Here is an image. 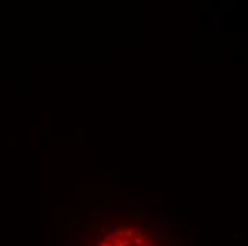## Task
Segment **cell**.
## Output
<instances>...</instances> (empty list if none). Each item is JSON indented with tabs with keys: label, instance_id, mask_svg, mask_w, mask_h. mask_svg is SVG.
<instances>
[]
</instances>
